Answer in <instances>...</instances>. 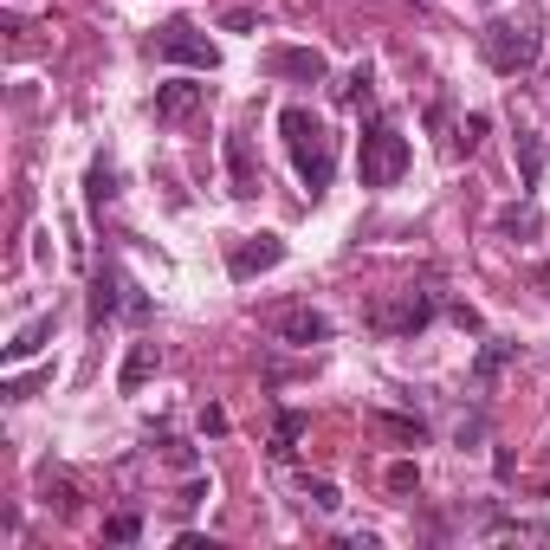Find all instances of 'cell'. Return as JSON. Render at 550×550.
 Returning a JSON list of instances; mask_svg holds the SVG:
<instances>
[{
  "instance_id": "cell-12",
  "label": "cell",
  "mask_w": 550,
  "mask_h": 550,
  "mask_svg": "<svg viewBox=\"0 0 550 550\" xmlns=\"http://www.w3.org/2000/svg\"><path fill=\"white\" fill-rule=\"evenodd\" d=\"M486 538H492V544H531V550H550V525H538V518H499Z\"/></svg>"
},
{
  "instance_id": "cell-17",
  "label": "cell",
  "mask_w": 550,
  "mask_h": 550,
  "mask_svg": "<svg viewBox=\"0 0 550 550\" xmlns=\"http://www.w3.org/2000/svg\"><path fill=\"white\" fill-rule=\"evenodd\" d=\"M46 337H52V318H33V324L20 330V337L7 343V369H13V363H26V356H39V350H46Z\"/></svg>"
},
{
  "instance_id": "cell-15",
  "label": "cell",
  "mask_w": 550,
  "mask_h": 550,
  "mask_svg": "<svg viewBox=\"0 0 550 550\" xmlns=\"http://www.w3.org/2000/svg\"><path fill=\"white\" fill-rule=\"evenodd\" d=\"M512 156H518V188H538V175H544V143H538L531 130H518Z\"/></svg>"
},
{
  "instance_id": "cell-9",
  "label": "cell",
  "mask_w": 550,
  "mask_h": 550,
  "mask_svg": "<svg viewBox=\"0 0 550 550\" xmlns=\"http://www.w3.org/2000/svg\"><path fill=\"white\" fill-rule=\"evenodd\" d=\"M227 182H233V195H240V201H253L259 188H266V175H259V156H253V143H246L240 130L227 136Z\"/></svg>"
},
{
  "instance_id": "cell-7",
  "label": "cell",
  "mask_w": 550,
  "mask_h": 550,
  "mask_svg": "<svg viewBox=\"0 0 550 550\" xmlns=\"http://www.w3.org/2000/svg\"><path fill=\"white\" fill-rule=\"evenodd\" d=\"M279 259H285V240H279V233H246V240L227 253V272L246 285V279H259V272H272Z\"/></svg>"
},
{
  "instance_id": "cell-31",
  "label": "cell",
  "mask_w": 550,
  "mask_h": 550,
  "mask_svg": "<svg viewBox=\"0 0 550 550\" xmlns=\"http://www.w3.org/2000/svg\"><path fill=\"white\" fill-rule=\"evenodd\" d=\"M201 434H227V415H220V408H201Z\"/></svg>"
},
{
  "instance_id": "cell-4",
  "label": "cell",
  "mask_w": 550,
  "mask_h": 550,
  "mask_svg": "<svg viewBox=\"0 0 550 550\" xmlns=\"http://www.w3.org/2000/svg\"><path fill=\"white\" fill-rule=\"evenodd\" d=\"M156 59H175V65H195V72H214L220 65V46L208 33H195V26L188 20H169L156 33Z\"/></svg>"
},
{
  "instance_id": "cell-14",
  "label": "cell",
  "mask_w": 550,
  "mask_h": 550,
  "mask_svg": "<svg viewBox=\"0 0 550 550\" xmlns=\"http://www.w3.org/2000/svg\"><path fill=\"white\" fill-rule=\"evenodd\" d=\"M305 434H311V415H298V408H279V421H272V460H292Z\"/></svg>"
},
{
  "instance_id": "cell-32",
  "label": "cell",
  "mask_w": 550,
  "mask_h": 550,
  "mask_svg": "<svg viewBox=\"0 0 550 550\" xmlns=\"http://www.w3.org/2000/svg\"><path fill=\"white\" fill-rule=\"evenodd\" d=\"M538 492H550V460H544V466H538Z\"/></svg>"
},
{
  "instance_id": "cell-29",
  "label": "cell",
  "mask_w": 550,
  "mask_h": 550,
  "mask_svg": "<svg viewBox=\"0 0 550 550\" xmlns=\"http://www.w3.org/2000/svg\"><path fill=\"white\" fill-rule=\"evenodd\" d=\"M220 26H227V33H253V26H259V13H253V7H233Z\"/></svg>"
},
{
  "instance_id": "cell-10",
  "label": "cell",
  "mask_w": 550,
  "mask_h": 550,
  "mask_svg": "<svg viewBox=\"0 0 550 550\" xmlns=\"http://www.w3.org/2000/svg\"><path fill=\"white\" fill-rule=\"evenodd\" d=\"M156 363H162V350H156L149 337H136L130 356H123V369H117V389H123V395H143L149 376H156Z\"/></svg>"
},
{
  "instance_id": "cell-16",
  "label": "cell",
  "mask_w": 550,
  "mask_h": 550,
  "mask_svg": "<svg viewBox=\"0 0 550 550\" xmlns=\"http://www.w3.org/2000/svg\"><path fill=\"white\" fill-rule=\"evenodd\" d=\"M512 356H518V343H505V337H486V350H479V363H473V382L486 389V382L499 376V369L512 363Z\"/></svg>"
},
{
  "instance_id": "cell-25",
  "label": "cell",
  "mask_w": 550,
  "mask_h": 550,
  "mask_svg": "<svg viewBox=\"0 0 550 550\" xmlns=\"http://www.w3.org/2000/svg\"><path fill=\"white\" fill-rule=\"evenodd\" d=\"M453 440H460V447H479V440H486V415H460Z\"/></svg>"
},
{
  "instance_id": "cell-28",
  "label": "cell",
  "mask_w": 550,
  "mask_h": 550,
  "mask_svg": "<svg viewBox=\"0 0 550 550\" xmlns=\"http://www.w3.org/2000/svg\"><path fill=\"white\" fill-rule=\"evenodd\" d=\"M486 130H492V123H486V117H479V110H473V117L460 123V143H466V149H479V143H486Z\"/></svg>"
},
{
  "instance_id": "cell-20",
  "label": "cell",
  "mask_w": 550,
  "mask_h": 550,
  "mask_svg": "<svg viewBox=\"0 0 550 550\" xmlns=\"http://www.w3.org/2000/svg\"><path fill=\"white\" fill-rule=\"evenodd\" d=\"M376 428L389 434V440H402V447H421V440H428V428H421V421H408V415H376Z\"/></svg>"
},
{
  "instance_id": "cell-19",
  "label": "cell",
  "mask_w": 550,
  "mask_h": 550,
  "mask_svg": "<svg viewBox=\"0 0 550 550\" xmlns=\"http://www.w3.org/2000/svg\"><path fill=\"white\" fill-rule=\"evenodd\" d=\"M110 195H117V169H110V162H91V175H85V201H91V208H104Z\"/></svg>"
},
{
  "instance_id": "cell-21",
  "label": "cell",
  "mask_w": 550,
  "mask_h": 550,
  "mask_svg": "<svg viewBox=\"0 0 550 550\" xmlns=\"http://www.w3.org/2000/svg\"><path fill=\"white\" fill-rule=\"evenodd\" d=\"M136 538H143V518L136 512H110L104 518V544H136Z\"/></svg>"
},
{
  "instance_id": "cell-24",
  "label": "cell",
  "mask_w": 550,
  "mask_h": 550,
  "mask_svg": "<svg viewBox=\"0 0 550 550\" xmlns=\"http://www.w3.org/2000/svg\"><path fill=\"white\" fill-rule=\"evenodd\" d=\"M305 499L318 505V512H337V505H343V499H337V486H330V479H311V486H305Z\"/></svg>"
},
{
  "instance_id": "cell-23",
  "label": "cell",
  "mask_w": 550,
  "mask_h": 550,
  "mask_svg": "<svg viewBox=\"0 0 550 550\" xmlns=\"http://www.w3.org/2000/svg\"><path fill=\"white\" fill-rule=\"evenodd\" d=\"M538 227H544V220H538V208H531V201H525V208H505V214H499V233H525V240H531Z\"/></svg>"
},
{
  "instance_id": "cell-2",
  "label": "cell",
  "mask_w": 550,
  "mask_h": 550,
  "mask_svg": "<svg viewBox=\"0 0 550 550\" xmlns=\"http://www.w3.org/2000/svg\"><path fill=\"white\" fill-rule=\"evenodd\" d=\"M356 169H363V188H395L408 175V136L389 117H376L356 143Z\"/></svg>"
},
{
  "instance_id": "cell-30",
  "label": "cell",
  "mask_w": 550,
  "mask_h": 550,
  "mask_svg": "<svg viewBox=\"0 0 550 550\" xmlns=\"http://www.w3.org/2000/svg\"><path fill=\"white\" fill-rule=\"evenodd\" d=\"M33 389H39V376H20V382H7V402H26Z\"/></svg>"
},
{
  "instance_id": "cell-27",
  "label": "cell",
  "mask_w": 550,
  "mask_h": 550,
  "mask_svg": "<svg viewBox=\"0 0 550 550\" xmlns=\"http://www.w3.org/2000/svg\"><path fill=\"white\" fill-rule=\"evenodd\" d=\"M356 98H369V65H356V72L343 78V104H356Z\"/></svg>"
},
{
  "instance_id": "cell-8",
  "label": "cell",
  "mask_w": 550,
  "mask_h": 550,
  "mask_svg": "<svg viewBox=\"0 0 550 550\" xmlns=\"http://www.w3.org/2000/svg\"><path fill=\"white\" fill-rule=\"evenodd\" d=\"M208 98V85H195V78H169V85H156V123H188Z\"/></svg>"
},
{
  "instance_id": "cell-26",
  "label": "cell",
  "mask_w": 550,
  "mask_h": 550,
  "mask_svg": "<svg viewBox=\"0 0 550 550\" xmlns=\"http://www.w3.org/2000/svg\"><path fill=\"white\" fill-rule=\"evenodd\" d=\"M162 460H169L175 473H195V447H182V440H162Z\"/></svg>"
},
{
  "instance_id": "cell-18",
  "label": "cell",
  "mask_w": 550,
  "mask_h": 550,
  "mask_svg": "<svg viewBox=\"0 0 550 550\" xmlns=\"http://www.w3.org/2000/svg\"><path fill=\"white\" fill-rule=\"evenodd\" d=\"M39 499H46V512H59V518H78V486L72 479H39Z\"/></svg>"
},
{
  "instance_id": "cell-1",
  "label": "cell",
  "mask_w": 550,
  "mask_h": 550,
  "mask_svg": "<svg viewBox=\"0 0 550 550\" xmlns=\"http://www.w3.org/2000/svg\"><path fill=\"white\" fill-rule=\"evenodd\" d=\"M279 136H285V149H292L298 175H305L311 201H318L324 188H330V169H337V143H330L324 117H311L305 104H285V110H279Z\"/></svg>"
},
{
  "instance_id": "cell-3",
  "label": "cell",
  "mask_w": 550,
  "mask_h": 550,
  "mask_svg": "<svg viewBox=\"0 0 550 550\" xmlns=\"http://www.w3.org/2000/svg\"><path fill=\"white\" fill-rule=\"evenodd\" d=\"M479 52H486V65H492V72L518 78L525 65H538L544 33H538L531 20H486V33H479Z\"/></svg>"
},
{
  "instance_id": "cell-5",
  "label": "cell",
  "mask_w": 550,
  "mask_h": 550,
  "mask_svg": "<svg viewBox=\"0 0 550 550\" xmlns=\"http://www.w3.org/2000/svg\"><path fill=\"white\" fill-rule=\"evenodd\" d=\"M266 330L279 343H292V350H311V343H330V318L311 305H272L266 311Z\"/></svg>"
},
{
  "instance_id": "cell-13",
  "label": "cell",
  "mask_w": 550,
  "mask_h": 550,
  "mask_svg": "<svg viewBox=\"0 0 550 550\" xmlns=\"http://www.w3.org/2000/svg\"><path fill=\"white\" fill-rule=\"evenodd\" d=\"M123 279H117V266H98L91 272V324H104V318H117V305H123Z\"/></svg>"
},
{
  "instance_id": "cell-6",
  "label": "cell",
  "mask_w": 550,
  "mask_h": 550,
  "mask_svg": "<svg viewBox=\"0 0 550 550\" xmlns=\"http://www.w3.org/2000/svg\"><path fill=\"white\" fill-rule=\"evenodd\" d=\"M266 72L272 78H292V85H324L330 78V59L318 46H272L266 52Z\"/></svg>"
},
{
  "instance_id": "cell-22",
  "label": "cell",
  "mask_w": 550,
  "mask_h": 550,
  "mask_svg": "<svg viewBox=\"0 0 550 550\" xmlns=\"http://www.w3.org/2000/svg\"><path fill=\"white\" fill-rule=\"evenodd\" d=\"M382 486H389V492H395V499H408V492H415V486H421V466H415V460H395V466H389V473H382Z\"/></svg>"
},
{
  "instance_id": "cell-11",
  "label": "cell",
  "mask_w": 550,
  "mask_h": 550,
  "mask_svg": "<svg viewBox=\"0 0 550 550\" xmlns=\"http://www.w3.org/2000/svg\"><path fill=\"white\" fill-rule=\"evenodd\" d=\"M434 318V292H402V305L376 311V330H428Z\"/></svg>"
}]
</instances>
